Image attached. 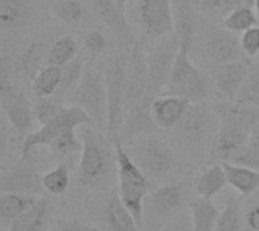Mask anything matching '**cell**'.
I'll return each mask as SVG.
<instances>
[{"label":"cell","mask_w":259,"mask_h":231,"mask_svg":"<svg viewBox=\"0 0 259 231\" xmlns=\"http://www.w3.org/2000/svg\"><path fill=\"white\" fill-rule=\"evenodd\" d=\"M79 136L83 142L77 168L79 183L91 189H111L117 168L114 142L96 126H85Z\"/></svg>","instance_id":"6da1fadb"},{"label":"cell","mask_w":259,"mask_h":231,"mask_svg":"<svg viewBox=\"0 0 259 231\" xmlns=\"http://www.w3.org/2000/svg\"><path fill=\"white\" fill-rule=\"evenodd\" d=\"M219 127L212 138L209 162H225L247 145L252 130L259 123V107L241 106L234 101L217 106Z\"/></svg>","instance_id":"7a4b0ae2"},{"label":"cell","mask_w":259,"mask_h":231,"mask_svg":"<svg viewBox=\"0 0 259 231\" xmlns=\"http://www.w3.org/2000/svg\"><path fill=\"white\" fill-rule=\"evenodd\" d=\"M190 54L191 53L179 48V53H178L168 85L164 89V94L182 97L191 103L206 101L211 97L212 89L215 88L211 71H206L194 65L190 59Z\"/></svg>","instance_id":"3957f363"},{"label":"cell","mask_w":259,"mask_h":231,"mask_svg":"<svg viewBox=\"0 0 259 231\" xmlns=\"http://www.w3.org/2000/svg\"><path fill=\"white\" fill-rule=\"evenodd\" d=\"M0 107L9 126L24 141V138L32 133L36 121L33 115V104L24 95L23 89L14 83L12 70H9L5 56L2 57L0 68Z\"/></svg>","instance_id":"277c9868"},{"label":"cell","mask_w":259,"mask_h":231,"mask_svg":"<svg viewBox=\"0 0 259 231\" xmlns=\"http://www.w3.org/2000/svg\"><path fill=\"white\" fill-rule=\"evenodd\" d=\"M129 54L121 53L111 59L105 68L108 88V121L106 136L114 142L121 139V127L126 117V70Z\"/></svg>","instance_id":"5b68a950"},{"label":"cell","mask_w":259,"mask_h":231,"mask_svg":"<svg viewBox=\"0 0 259 231\" xmlns=\"http://www.w3.org/2000/svg\"><path fill=\"white\" fill-rule=\"evenodd\" d=\"M181 48V41L175 32L159 38L156 44L147 51V91L146 95L158 98L164 94L168 85L178 53Z\"/></svg>","instance_id":"8992f818"},{"label":"cell","mask_w":259,"mask_h":231,"mask_svg":"<svg viewBox=\"0 0 259 231\" xmlns=\"http://www.w3.org/2000/svg\"><path fill=\"white\" fill-rule=\"evenodd\" d=\"M132 144L131 156L150 180H165L176 169L173 151L155 135L141 136Z\"/></svg>","instance_id":"52a82bcc"},{"label":"cell","mask_w":259,"mask_h":231,"mask_svg":"<svg viewBox=\"0 0 259 231\" xmlns=\"http://www.w3.org/2000/svg\"><path fill=\"white\" fill-rule=\"evenodd\" d=\"M73 101L93 118L97 129L106 130L108 88L105 74H100L93 67H85L83 76L74 89Z\"/></svg>","instance_id":"ba28073f"},{"label":"cell","mask_w":259,"mask_h":231,"mask_svg":"<svg viewBox=\"0 0 259 231\" xmlns=\"http://www.w3.org/2000/svg\"><path fill=\"white\" fill-rule=\"evenodd\" d=\"M82 126H94L93 118L79 106H68V107H61L58 117L52 120L50 123L41 126L39 130L32 132L27 135L23 141L21 147V154H29L35 151L38 147H49L52 141L64 135L65 132L71 129H77Z\"/></svg>","instance_id":"9c48e42d"},{"label":"cell","mask_w":259,"mask_h":231,"mask_svg":"<svg viewBox=\"0 0 259 231\" xmlns=\"http://www.w3.org/2000/svg\"><path fill=\"white\" fill-rule=\"evenodd\" d=\"M0 191L46 197L42 176H39L36 165V150L29 154H21L15 165L2 172Z\"/></svg>","instance_id":"30bf717a"},{"label":"cell","mask_w":259,"mask_h":231,"mask_svg":"<svg viewBox=\"0 0 259 231\" xmlns=\"http://www.w3.org/2000/svg\"><path fill=\"white\" fill-rule=\"evenodd\" d=\"M203 54L212 65H223L246 59L237 32L226 29L223 24H208L203 32Z\"/></svg>","instance_id":"8fae6325"},{"label":"cell","mask_w":259,"mask_h":231,"mask_svg":"<svg viewBox=\"0 0 259 231\" xmlns=\"http://www.w3.org/2000/svg\"><path fill=\"white\" fill-rule=\"evenodd\" d=\"M212 107L206 101H197L191 103L188 110L185 112L184 118L179 121V124L173 129L176 136L188 145H200L205 142V139L211 135L215 124H219L214 118Z\"/></svg>","instance_id":"7c38bea8"},{"label":"cell","mask_w":259,"mask_h":231,"mask_svg":"<svg viewBox=\"0 0 259 231\" xmlns=\"http://www.w3.org/2000/svg\"><path fill=\"white\" fill-rule=\"evenodd\" d=\"M138 18L144 35L150 39H159L175 32L171 0H141Z\"/></svg>","instance_id":"4fadbf2b"},{"label":"cell","mask_w":259,"mask_h":231,"mask_svg":"<svg viewBox=\"0 0 259 231\" xmlns=\"http://www.w3.org/2000/svg\"><path fill=\"white\" fill-rule=\"evenodd\" d=\"M155 101V97L146 95L140 98L135 104H132L124 117V123L121 127V142L129 144L141 136L149 135H158L159 126L156 124L153 113H152V104Z\"/></svg>","instance_id":"5bb4252c"},{"label":"cell","mask_w":259,"mask_h":231,"mask_svg":"<svg viewBox=\"0 0 259 231\" xmlns=\"http://www.w3.org/2000/svg\"><path fill=\"white\" fill-rule=\"evenodd\" d=\"M147 51L141 39L131 47L126 70V113L147 91Z\"/></svg>","instance_id":"9a60e30c"},{"label":"cell","mask_w":259,"mask_h":231,"mask_svg":"<svg viewBox=\"0 0 259 231\" xmlns=\"http://www.w3.org/2000/svg\"><path fill=\"white\" fill-rule=\"evenodd\" d=\"M252 62L249 59H241L223 65L212 67L211 76L214 80V86L217 92L226 100V101H234L237 94L240 92L249 70H250Z\"/></svg>","instance_id":"2e32d148"},{"label":"cell","mask_w":259,"mask_h":231,"mask_svg":"<svg viewBox=\"0 0 259 231\" xmlns=\"http://www.w3.org/2000/svg\"><path fill=\"white\" fill-rule=\"evenodd\" d=\"M93 6L99 18L111 29L123 47H132L137 42L135 33L126 18L123 5H120L117 0H93Z\"/></svg>","instance_id":"e0dca14e"},{"label":"cell","mask_w":259,"mask_h":231,"mask_svg":"<svg viewBox=\"0 0 259 231\" xmlns=\"http://www.w3.org/2000/svg\"><path fill=\"white\" fill-rule=\"evenodd\" d=\"M171 8L175 33L181 41V50L191 53L197 33V3L196 0H171Z\"/></svg>","instance_id":"ac0fdd59"},{"label":"cell","mask_w":259,"mask_h":231,"mask_svg":"<svg viewBox=\"0 0 259 231\" xmlns=\"http://www.w3.org/2000/svg\"><path fill=\"white\" fill-rule=\"evenodd\" d=\"M191 101L176 95H159L152 104V113L161 130H173L184 118Z\"/></svg>","instance_id":"d6986e66"},{"label":"cell","mask_w":259,"mask_h":231,"mask_svg":"<svg viewBox=\"0 0 259 231\" xmlns=\"http://www.w3.org/2000/svg\"><path fill=\"white\" fill-rule=\"evenodd\" d=\"M103 219L112 231H141L132 213L123 204L118 191H111L109 200L103 209Z\"/></svg>","instance_id":"ffe728a7"},{"label":"cell","mask_w":259,"mask_h":231,"mask_svg":"<svg viewBox=\"0 0 259 231\" xmlns=\"http://www.w3.org/2000/svg\"><path fill=\"white\" fill-rule=\"evenodd\" d=\"M150 207L159 216H170L173 215L182 204L184 198V186L182 183H171L164 185L161 188L153 189L149 194Z\"/></svg>","instance_id":"44dd1931"},{"label":"cell","mask_w":259,"mask_h":231,"mask_svg":"<svg viewBox=\"0 0 259 231\" xmlns=\"http://www.w3.org/2000/svg\"><path fill=\"white\" fill-rule=\"evenodd\" d=\"M228 185H231L235 191H238L243 197H252L259 189V171L237 165L232 162H222Z\"/></svg>","instance_id":"7402d4cb"},{"label":"cell","mask_w":259,"mask_h":231,"mask_svg":"<svg viewBox=\"0 0 259 231\" xmlns=\"http://www.w3.org/2000/svg\"><path fill=\"white\" fill-rule=\"evenodd\" d=\"M44 56V48L39 42H30L17 57L14 65V76L21 82H32L36 73L42 68L41 61Z\"/></svg>","instance_id":"603a6c76"},{"label":"cell","mask_w":259,"mask_h":231,"mask_svg":"<svg viewBox=\"0 0 259 231\" xmlns=\"http://www.w3.org/2000/svg\"><path fill=\"white\" fill-rule=\"evenodd\" d=\"M41 197L17 192H2L0 195V221L5 227L18 218L21 213L29 210Z\"/></svg>","instance_id":"cb8c5ba5"},{"label":"cell","mask_w":259,"mask_h":231,"mask_svg":"<svg viewBox=\"0 0 259 231\" xmlns=\"http://www.w3.org/2000/svg\"><path fill=\"white\" fill-rule=\"evenodd\" d=\"M190 215L194 231H215L220 213L211 198L196 197L190 203Z\"/></svg>","instance_id":"d4e9b609"},{"label":"cell","mask_w":259,"mask_h":231,"mask_svg":"<svg viewBox=\"0 0 259 231\" xmlns=\"http://www.w3.org/2000/svg\"><path fill=\"white\" fill-rule=\"evenodd\" d=\"M49 218V200L41 197L29 210L15 218L8 231H44Z\"/></svg>","instance_id":"484cf974"},{"label":"cell","mask_w":259,"mask_h":231,"mask_svg":"<svg viewBox=\"0 0 259 231\" xmlns=\"http://www.w3.org/2000/svg\"><path fill=\"white\" fill-rule=\"evenodd\" d=\"M226 185H228V179L222 162L212 163L208 168H205L194 182L197 194L205 198L215 197L226 188Z\"/></svg>","instance_id":"4316f807"},{"label":"cell","mask_w":259,"mask_h":231,"mask_svg":"<svg viewBox=\"0 0 259 231\" xmlns=\"http://www.w3.org/2000/svg\"><path fill=\"white\" fill-rule=\"evenodd\" d=\"M61 76H62L61 67L49 65V64L42 67L30 82L32 95L36 98H47L56 95L61 85Z\"/></svg>","instance_id":"83f0119b"},{"label":"cell","mask_w":259,"mask_h":231,"mask_svg":"<svg viewBox=\"0 0 259 231\" xmlns=\"http://www.w3.org/2000/svg\"><path fill=\"white\" fill-rule=\"evenodd\" d=\"M29 0H0V24L3 29H15L29 17Z\"/></svg>","instance_id":"f1b7e54d"},{"label":"cell","mask_w":259,"mask_h":231,"mask_svg":"<svg viewBox=\"0 0 259 231\" xmlns=\"http://www.w3.org/2000/svg\"><path fill=\"white\" fill-rule=\"evenodd\" d=\"M77 56V42L74 36L64 35L52 44L47 53V64L55 67H62L71 62Z\"/></svg>","instance_id":"f546056e"},{"label":"cell","mask_w":259,"mask_h":231,"mask_svg":"<svg viewBox=\"0 0 259 231\" xmlns=\"http://www.w3.org/2000/svg\"><path fill=\"white\" fill-rule=\"evenodd\" d=\"M258 15L252 6H240L232 9L225 18H223V26L232 32L243 33L244 30L258 26Z\"/></svg>","instance_id":"4dcf8cb0"},{"label":"cell","mask_w":259,"mask_h":231,"mask_svg":"<svg viewBox=\"0 0 259 231\" xmlns=\"http://www.w3.org/2000/svg\"><path fill=\"white\" fill-rule=\"evenodd\" d=\"M234 103L241 106H250V107H259V64L250 65L249 74L237 94Z\"/></svg>","instance_id":"1f68e13d"},{"label":"cell","mask_w":259,"mask_h":231,"mask_svg":"<svg viewBox=\"0 0 259 231\" xmlns=\"http://www.w3.org/2000/svg\"><path fill=\"white\" fill-rule=\"evenodd\" d=\"M85 71V65H83V59L82 57H74L71 62L65 64L61 67V85L59 89L56 92V97H64L65 94H68L70 91L76 89V86L79 85L82 76Z\"/></svg>","instance_id":"d6a6232c"},{"label":"cell","mask_w":259,"mask_h":231,"mask_svg":"<svg viewBox=\"0 0 259 231\" xmlns=\"http://www.w3.org/2000/svg\"><path fill=\"white\" fill-rule=\"evenodd\" d=\"M52 14L65 24H76L83 20L85 8L79 0H58L52 6Z\"/></svg>","instance_id":"836d02e7"},{"label":"cell","mask_w":259,"mask_h":231,"mask_svg":"<svg viewBox=\"0 0 259 231\" xmlns=\"http://www.w3.org/2000/svg\"><path fill=\"white\" fill-rule=\"evenodd\" d=\"M42 186L50 195H64L70 186V172L65 163H59L55 169L42 176Z\"/></svg>","instance_id":"e575fe53"},{"label":"cell","mask_w":259,"mask_h":231,"mask_svg":"<svg viewBox=\"0 0 259 231\" xmlns=\"http://www.w3.org/2000/svg\"><path fill=\"white\" fill-rule=\"evenodd\" d=\"M49 151L59 156V157H65L74 153H82L83 150V142L80 139V136H77L74 133V129L65 132L64 135H61L59 138H56L55 141H52L49 144Z\"/></svg>","instance_id":"d590c367"},{"label":"cell","mask_w":259,"mask_h":231,"mask_svg":"<svg viewBox=\"0 0 259 231\" xmlns=\"http://www.w3.org/2000/svg\"><path fill=\"white\" fill-rule=\"evenodd\" d=\"M215 231H243V219H241L238 201L234 197H231L226 201L225 209L220 213Z\"/></svg>","instance_id":"8d00e7d4"},{"label":"cell","mask_w":259,"mask_h":231,"mask_svg":"<svg viewBox=\"0 0 259 231\" xmlns=\"http://www.w3.org/2000/svg\"><path fill=\"white\" fill-rule=\"evenodd\" d=\"M59 110H61V107L56 104V101L50 100L49 97L47 98H38V101L33 103V115H35V120L41 126L55 120L58 117Z\"/></svg>","instance_id":"74e56055"},{"label":"cell","mask_w":259,"mask_h":231,"mask_svg":"<svg viewBox=\"0 0 259 231\" xmlns=\"http://www.w3.org/2000/svg\"><path fill=\"white\" fill-rule=\"evenodd\" d=\"M83 47L91 54H102L108 47V41L102 30L91 29L83 35Z\"/></svg>","instance_id":"f35d334b"},{"label":"cell","mask_w":259,"mask_h":231,"mask_svg":"<svg viewBox=\"0 0 259 231\" xmlns=\"http://www.w3.org/2000/svg\"><path fill=\"white\" fill-rule=\"evenodd\" d=\"M241 48L246 57H253L259 54V26H253L240 35Z\"/></svg>","instance_id":"ab89813d"},{"label":"cell","mask_w":259,"mask_h":231,"mask_svg":"<svg viewBox=\"0 0 259 231\" xmlns=\"http://www.w3.org/2000/svg\"><path fill=\"white\" fill-rule=\"evenodd\" d=\"M226 162H232V163L243 165V166L259 171V151H255V150L249 148L247 145H244L237 153H234L229 157V160H226Z\"/></svg>","instance_id":"60d3db41"},{"label":"cell","mask_w":259,"mask_h":231,"mask_svg":"<svg viewBox=\"0 0 259 231\" xmlns=\"http://www.w3.org/2000/svg\"><path fill=\"white\" fill-rule=\"evenodd\" d=\"M49 231H100L97 227L77 219H56L52 222Z\"/></svg>","instance_id":"b9f144b4"},{"label":"cell","mask_w":259,"mask_h":231,"mask_svg":"<svg viewBox=\"0 0 259 231\" xmlns=\"http://www.w3.org/2000/svg\"><path fill=\"white\" fill-rule=\"evenodd\" d=\"M196 3H197V8L212 20H217L220 17L225 18L228 15L223 0H196Z\"/></svg>","instance_id":"7bdbcfd3"},{"label":"cell","mask_w":259,"mask_h":231,"mask_svg":"<svg viewBox=\"0 0 259 231\" xmlns=\"http://www.w3.org/2000/svg\"><path fill=\"white\" fill-rule=\"evenodd\" d=\"M244 219H246V224H247L249 230L259 231V201L255 206L247 209Z\"/></svg>","instance_id":"ee69618b"},{"label":"cell","mask_w":259,"mask_h":231,"mask_svg":"<svg viewBox=\"0 0 259 231\" xmlns=\"http://www.w3.org/2000/svg\"><path fill=\"white\" fill-rule=\"evenodd\" d=\"M164 231H194V228L191 219H188L187 216H179Z\"/></svg>","instance_id":"f6af8a7d"},{"label":"cell","mask_w":259,"mask_h":231,"mask_svg":"<svg viewBox=\"0 0 259 231\" xmlns=\"http://www.w3.org/2000/svg\"><path fill=\"white\" fill-rule=\"evenodd\" d=\"M253 2L255 0H223V5H225L226 12L229 14L232 9L240 8V6H253Z\"/></svg>","instance_id":"bcb514c9"},{"label":"cell","mask_w":259,"mask_h":231,"mask_svg":"<svg viewBox=\"0 0 259 231\" xmlns=\"http://www.w3.org/2000/svg\"><path fill=\"white\" fill-rule=\"evenodd\" d=\"M247 147L255 150V151H259V123L255 126V129L252 130V135L249 138Z\"/></svg>","instance_id":"7dc6e473"},{"label":"cell","mask_w":259,"mask_h":231,"mask_svg":"<svg viewBox=\"0 0 259 231\" xmlns=\"http://www.w3.org/2000/svg\"><path fill=\"white\" fill-rule=\"evenodd\" d=\"M253 9H255L256 15L259 17V0H255V2H253Z\"/></svg>","instance_id":"c3c4849f"},{"label":"cell","mask_w":259,"mask_h":231,"mask_svg":"<svg viewBox=\"0 0 259 231\" xmlns=\"http://www.w3.org/2000/svg\"><path fill=\"white\" fill-rule=\"evenodd\" d=\"M252 198H253V201H256V203H258L259 201V189L256 191V192H255V194H253V195H252Z\"/></svg>","instance_id":"681fc988"},{"label":"cell","mask_w":259,"mask_h":231,"mask_svg":"<svg viewBox=\"0 0 259 231\" xmlns=\"http://www.w3.org/2000/svg\"><path fill=\"white\" fill-rule=\"evenodd\" d=\"M117 2H118L120 5H123V6H124V5H126L127 2H131V0H117Z\"/></svg>","instance_id":"f907efd6"},{"label":"cell","mask_w":259,"mask_h":231,"mask_svg":"<svg viewBox=\"0 0 259 231\" xmlns=\"http://www.w3.org/2000/svg\"><path fill=\"white\" fill-rule=\"evenodd\" d=\"M249 231H252V230H249Z\"/></svg>","instance_id":"816d5d0a"}]
</instances>
